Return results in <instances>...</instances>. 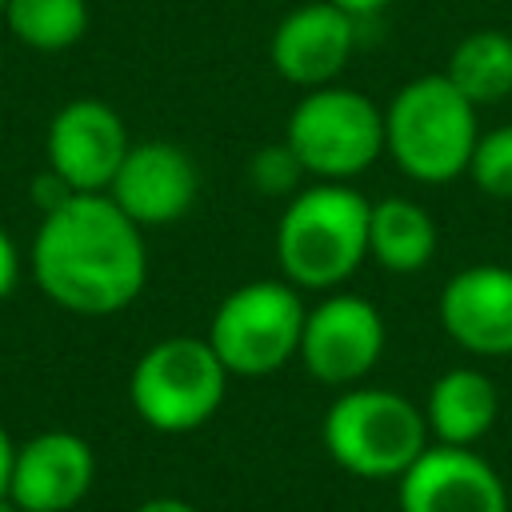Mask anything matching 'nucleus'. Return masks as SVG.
<instances>
[{
	"instance_id": "nucleus-14",
	"label": "nucleus",
	"mask_w": 512,
	"mask_h": 512,
	"mask_svg": "<svg viewBox=\"0 0 512 512\" xmlns=\"http://www.w3.org/2000/svg\"><path fill=\"white\" fill-rule=\"evenodd\" d=\"M440 328L452 344L472 356L504 360L512 356V268L472 264L460 268L436 300Z\"/></svg>"
},
{
	"instance_id": "nucleus-11",
	"label": "nucleus",
	"mask_w": 512,
	"mask_h": 512,
	"mask_svg": "<svg viewBox=\"0 0 512 512\" xmlns=\"http://www.w3.org/2000/svg\"><path fill=\"white\" fill-rule=\"evenodd\" d=\"M400 512H508L500 472L476 448L428 444L396 480Z\"/></svg>"
},
{
	"instance_id": "nucleus-19",
	"label": "nucleus",
	"mask_w": 512,
	"mask_h": 512,
	"mask_svg": "<svg viewBox=\"0 0 512 512\" xmlns=\"http://www.w3.org/2000/svg\"><path fill=\"white\" fill-rule=\"evenodd\" d=\"M468 176L484 196L512 200V124L480 132L468 160Z\"/></svg>"
},
{
	"instance_id": "nucleus-8",
	"label": "nucleus",
	"mask_w": 512,
	"mask_h": 512,
	"mask_svg": "<svg viewBox=\"0 0 512 512\" xmlns=\"http://www.w3.org/2000/svg\"><path fill=\"white\" fill-rule=\"evenodd\" d=\"M384 344H388V328L380 308L356 292L336 288L304 312L296 360L312 380L328 388H352L380 364Z\"/></svg>"
},
{
	"instance_id": "nucleus-23",
	"label": "nucleus",
	"mask_w": 512,
	"mask_h": 512,
	"mask_svg": "<svg viewBox=\"0 0 512 512\" xmlns=\"http://www.w3.org/2000/svg\"><path fill=\"white\" fill-rule=\"evenodd\" d=\"M132 512H200V508H192V504L180 500V496H152V500L136 504Z\"/></svg>"
},
{
	"instance_id": "nucleus-2",
	"label": "nucleus",
	"mask_w": 512,
	"mask_h": 512,
	"mask_svg": "<svg viewBox=\"0 0 512 512\" xmlns=\"http://www.w3.org/2000/svg\"><path fill=\"white\" fill-rule=\"evenodd\" d=\"M368 208L352 184L312 180L276 220V264L292 288L336 292L368 260Z\"/></svg>"
},
{
	"instance_id": "nucleus-9",
	"label": "nucleus",
	"mask_w": 512,
	"mask_h": 512,
	"mask_svg": "<svg viewBox=\"0 0 512 512\" xmlns=\"http://www.w3.org/2000/svg\"><path fill=\"white\" fill-rule=\"evenodd\" d=\"M132 140L120 112L96 96H76L56 108L44 132L48 168L72 192H108Z\"/></svg>"
},
{
	"instance_id": "nucleus-17",
	"label": "nucleus",
	"mask_w": 512,
	"mask_h": 512,
	"mask_svg": "<svg viewBox=\"0 0 512 512\" xmlns=\"http://www.w3.org/2000/svg\"><path fill=\"white\" fill-rule=\"evenodd\" d=\"M444 76L476 108H492L512 96V36L504 28H476L456 40Z\"/></svg>"
},
{
	"instance_id": "nucleus-10",
	"label": "nucleus",
	"mask_w": 512,
	"mask_h": 512,
	"mask_svg": "<svg viewBox=\"0 0 512 512\" xmlns=\"http://www.w3.org/2000/svg\"><path fill=\"white\" fill-rule=\"evenodd\" d=\"M196 192H200L196 160L172 140H144L128 148L104 196L136 228L148 232L184 220L196 204Z\"/></svg>"
},
{
	"instance_id": "nucleus-18",
	"label": "nucleus",
	"mask_w": 512,
	"mask_h": 512,
	"mask_svg": "<svg viewBox=\"0 0 512 512\" xmlns=\"http://www.w3.org/2000/svg\"><path fill=\"white\" fill-rule=\"evenodd\" d=\"M8 32L36 52H64L88 32V0H8Z\"/></svg>"
},
{
	"instance_id": "nucleus-4",
	"label": "nucleus",
	"mask_w": 512,
	"mask_h": 512,
	"mask_svg": "<svg viewBox=\"0 0 512 512\" xmlns=\"http://www.w3.org/2000/svg\"><path fill=\"white\" fill-rule=\"evenodd\" d=\"M320 440L328 456L360 480H400L432 444L424 408L396 388L352 384L328 404Z\"/></svg>"
},
{
	"instance_id": "nucleus-24",
	"label": "nucleus",
	"mask_w": 512,
	"mask_h": 512,
	"mask_svg": "<svg viewBox=\"0 0 512 512\" xmlns=\"http://www.w3.org/2000/svg\"><path fill=\"white\" fill-rule=\"evenodd\" d=\"M12 460H16V444H12L8 428L0 424V496H8V476H12Z\"/></svg>"
},
{
	"instance_id": "nucleus-1",
	"label": "nucleus",
	"mask_w": 512,
	"mask_h": 512,
	"mask_svg": "<svg viewBox=\"0 0 512 512\" xmlns=\"http://www.w3.org/2000/svg\"><path fill=\"white\" fill-rule=\"evenodd\" d=\"M36 288L64 312H124L148 284L144 228H136L104 192H76L40 216L28 248Z\"/></svg>"
},
{
	"instance_id": "nucleus-5",
	"label": "nucleus",
	"mask_w": 512,
	"mask_h": 512,
	"mask_svg": "<svg viewBox=\"0 0 512 512\" xmlns=\"http://www.w3.org/2000/svg\"><path fill=\"white\" fill-rule=\"evenodd\" d=\"M284 144L308 180L348 184L384 156V108L360 88H308L288 112Z\"/></svg>"
},
{
	"instance_id": "nucleus-7",
	"label": "nucleus",
	"mask_w": 512,
	"mask_h": 512,
	"mask_svg": "<svg viewBox=\"0 0 512 512\" xmlns=\"http://www.w3.org/2000/svg\"><path fill=\"white\" fill-rule=\"evenodd\" d=\"M304 300L284 276L276 280H248L232 288L212 320L204 340L228 368V376H272L300 352L304 332Z\"/></svg>"
},
{
	"instance_id": "nucleus-26",
	"label": "nucleus",
	"mask_w": 512,
	"mask_h": 512,
	"mask_svg": "<svg viewBox=\"0 0 512 512\" xmlns=\"http://www.w3.org/2000/svg\"><path fill=\"white\" fill-rule=\"evenodd\" d=\"M0 512H20V508H16V504H12L8 496H0Z\"/></svg>"
},
{
	"instance_id": "nucleus-20",
	"label": "nucleus",
	"mask_w": 512,
	"mask_h": 512,
	"mask_svg": "<svg viewBox=\"0 0 512 512\" xmlns=\"http://www.w3.org/2000/svg\"><path fill=\"white\" fill-rule=\"evenodd\" d=\"M304 168L300 160L292 156V148L280 140V144H264L260 152L248 156V184L260 192V196H296L304 184Z\"/></svg>"
},
{
	"instance_id": "nucleus-21",
	"label": "nucleus",
	"mask_w": 512,
	"mask_h": 512,
	"mask_svg": "<svg viewBox=\"0 0 512 512\" xmlns=\"http://www.w3.org/2000/svg\"><path fill=\"white\" fill-rule=\"evenodd\" d=\"M72 196H76V192H72V188H68L52 168H44V172L32 180V204L40 208V216L56 212V208H60V204H68Z\"/></svg>"
},
{
	"instance_id": "nucleus-6",
	"label": "nucleus",
	"mask_w": 512,
	"mask_h": 512,
	"mask_svg": "<svg viewBox=\"0 0 512 512\" xmlns=\"http://www.w3.org/2000/svg\"><path fill=\"white\" fill-rule=\"evenodd\" d=\"M228 380V368L204 336H164L132 364L128 400L152 432L180 436L204 428L220 412Z\"/></svg>"
},
{
	"instance_id": "nucleus-16",
	"label": "nucleus",
	"mask_w": 512,
	"mask_h": 512,
	"mask_svg": "<svg viewBox=\"0 0 512 512\" xmlns=\"http://www.w3.org/2000/svg\"><path fill=\"white\" fill-rule=\"evenodd\" d=\"M436 220L408 196H384L368 208V260L384 272L412 276L436 260Z\"/></svg>"
},
{
	"instance_id": "nucleus-13",
	"label": "nucleus",
	"mask_w": 512,
	"mask_h": 512,
	"mask_svg": "<svg viewBox=\"0 0 512 512\" xmlns=\"http://www.w3.org/2000/svg\"><path fill=\"white\" fill-rule=\"evenodd\" d=\"M96 480V452L68 428H48L16 444L8 500L20 512H72Z\"/></svg>"
},
{
	"instance_id": "nucleus-25",
	"label": "nucleus",
	"mask_w": 512,
	"mask_h": 512,
	"mask_svg": "<svg viewBox=\"0 0 512 512\" xmlns=\"http://www.w3.org/2000/svg\"><path fill=\"white\" fill-rule=\"evenodd\" d=\"M332 4H336V8H344V12H352V16L360 20V16H372V12H384V8L392 4V0H332Z\"/></svg>"
},
{
	"instance_id": "nucleus-15",
	"label": "nucleus",
	"mask_w": 512,
	"mask_h": 512,
	"mask_svg": "<svg viewBox=\"0 0 512 512\" xmlns=\"http://www.w3.org/2000/svg\"><path fill=\"white\" fill-rule=\"evenodd\" d=\"M500 416V392L480 368H448L424 396V424L432 444L476 448Z\"/></svg>"
},
{
	"instance_id": "nucleus-3",
	"label": "nucleus",
	"mask_w": 512,
	"mask_h": 512,
	"mask_svg": "<svg viewBox=\"0 0 512 512\" xmlns=\"http://www.w3.org/2000/svg\"><path fill=\"white\" fill-rule=\"evenodd\" d=\"M476 104L444 72L416 76L396 88L384 108V152L416 184H448L468 176L472 148L480 140Z\"/></svg>"
},
{
	"instance_id": "nucleus-22",
	"label": "nucleus",
	"mask_w": 512,
	"mask_h": 512,
	"mask_svg": "<svg viewBox=\"0 0 512 512\" xmlns=\"http://www.w3.org/2000/svg\"><path fill=\"white\" fill-rule=\"evenodd\" d=\"M20 284V248L8 236V228H0V300H8Z\"/></svg>"
},
{
	"instance_id": "nucleus-12",
	"label": "nucleus",
	"mask_w": 512,
	"mask_h": 512,
	"mask_svg": "<svg viewBox=\"0 0 512 512\" xmlns=\"http://www.w3.org/2000/svg\"><path fill=\"white\" fill-rule=\"evenodd\" d=\"M356 52V16L332 0H308L280 16L268 40L272 72L296 88H324L348 68Z\"/></svg>"
},
{
	"instance_id": "nucleus-27",
	"label": "nucleus",
	"mask_w": 512,
	"mask_h": 512,
	"mask_svg": "<svg viewBox=\"0 0 512 512\" xmlns=\"http://www.w3.org/2000/svg\"><path fill=\"white\" fill-rule=\"evenodd\" d=\"M4 4H8V0H0V20H4Z\"/></svg>"
}]
</instances>
